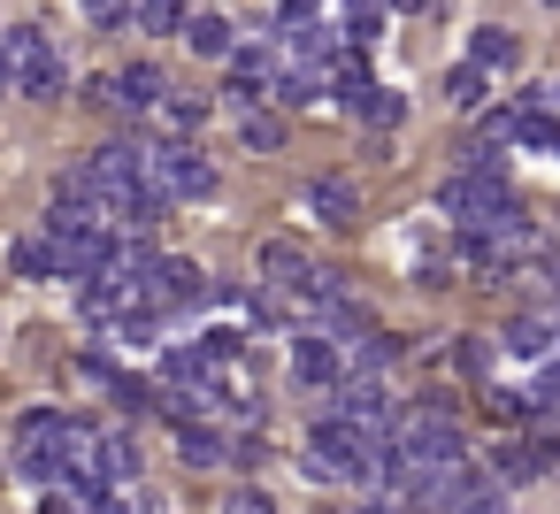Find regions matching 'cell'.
<instances>
[{"label": "cell", "instance_id": "3957f363", "mask_svg": "<svg viewBox=\"0 0 560 514\" xmlns=\"http://www.w3.org/2000/svg\"><path fill=\"white\" fill-rule=\"evenodd\" d=\"M170 101V78L154 70V62H131V70H116V108L124 116H154Z\"/></svg>", "mask_w": 560, "mask_h": 514}, {"label": "cell", "instance_id": "d6986e66", "mask_svg": "<svg viewBox=\"0 0 560 514\" xmlns=\"http://www.w3.org/2000/svg\"><path fill=\"white\" fill-rule=\"evenodd\" d=\"M338 32H346V47H369L384 32V9H338Z\"/></svg>", "mask_w": 560, "mask_h": 514}, {"label": "cell", "instance_id": "d4e9b609", "mask_svg": "<svg viewBox=\"0 0 560 514\" xmlns=\"http://www.w3.org/2000/svg\"><path fill=\"white\" fill-rule=\"evenodd\" d=\"M223 514H277V506H269V491H231Z\"/></svg>", "mask_w": 560, "mask_h": 514}, {"label": "cell", "instance_id": "ba28073f", "mask_svg": "<svg viewBox=\"0 0 560 514\" xmlns=\"http://www.w3.org/2000/svg\"><path fill=\"white\" fill-rule=\"evenodd\" d=\"M9 269H16L24 284H47V277H55V246H47V231H24V238H9Z\"/></svg>", "mask_w": 560, "mask_h": 514}, {"label": "cell", "instance_id": "83f0119b", "mask_svg": "<svg viewBox=\"0 0 560 514\" xmlns=\"http://www.w3.org/2000/svg\"><path fill=\"white\" fill-rule=\"evenodd\" d=\"M9 93H16V62H9V55H0V101H9Z\"/></svg>", "mask_w": 560, "mask_h": 514}, {"label": "cell", "instance_id": "7c38bea8", "mask_svg": "<svg viewBox=\"0 0 560 514\" xmlns=\"http://www.w3.org/2000/svg\"><path fill=\"white\" fill-rule=\"evenodd\" d=\"M499 346H506V353H522V361H545V353H552V323H545V315H514Z\"/></svg>", "mask_w": 560, "mask_h": 514}, {"label": "cell", "instance_id": "e0dca14e", "mask_svg": "<svg viewBox=\"0 0 560 514\" xmlns=\"http://www.w3.org/2000/svg\"><path fill=\"white\" fill-rule=\"evenodd\" d=\"M269 101H277V108H315V101H323V78H307V70H284V78L269 85Z\"/></svg>", "mask_w": 560, "mask_h": 514}, {"label": "cell", "instance_id": "f546056e", "mask_svg": "<svg viewBox=\"0 0 560 514\" xmlns=\"http://www.w3.org/2000/svg\"><path fill=\"white\" fill-rule=\"evenodd\" d=\"M39 514H78V506H70V499H47V506H39Z\"/></svg>", "mask_w": 560, "mask_h": 514}, {"label": "cell", "instance_id": "4dcf8cb0", "mask_svg": "<svg viewBox=\"0 0 560 514\" xmlns=\"http://www.w3.org/2000/svg\"><path fill=\"white\" fill-rule=\"evenodd\" d=\"M545 101H552V108H560V78H552V85H545Z\"/></svg>", "mask_w": 560, "mask_h": 514}, {"label": "cell", "instance_id": "4316f807", "mask_svg": "<svg viewBox=\"0 0 560 514\" xmlns=\"http://www.w3.org/2000/svg\"><path fill=\"white\" fill-rule=\"evenodd\" d=\"M93 24H101V32H124V24H131V9H116V0H101V9H93Z\"/></svg>", "mask_w": 560, "mask_h": 514}, {"label": "cell", "instance_id": "30bf717a", "mask_svg": "<svg viewBox=\"0 0 560 514\" xmlns=\"http://www.w3.org/2000/svg\"><path fill=\"white\" fill-rule=\"evenodd\" d=\"M62 430H70V414H62V407H24L16 445H24V453H55V445H62Z\"/></svg>", "mask_w": 560, "mask_h": 514}, {"label": "cell", "instance_id": "9c48e42d", "mask_svg": "<svg viewBox=\"0 0 560 514\" xmlns=\"http://www.w3.org/2000/svg\"><path fill=\"white\" fill-rule=\"evenodd\" d=\"M307 254L300 246H261V284H277V292H307Z\"/></svg>", "mask_w": 560, "mask_h": 514}, {"label": "cell", "instance_id": "f1b7e54d", "mask_svg": "<svg viewBox=\"0 0 560 514\" xmlns=\"http://www.w3.org/2000/svg\"><path fill=\"white\" fill-rule=\"evenodd\" d=\"M361 514H407V506H399V499H369Z\"/></svg>", "mask_w": 560, "mask_h": 514}, {"label": "cell", "instance_id": "277c9868", "mask_svg": "<svg viewBox=\"0 0 560 514\" xmlns=\"http://www.w3.org/2000/svg\"><path fill=\"white\" fill-rule=\"evenodd\" d=\"M292 376H300V384H323V392H330V384L346 376V353H338V346H330L323 330H307V338L292 346Z\"/></svg>", "mask_w": 560, "mask_h": 514}, {"label": "cell", "instance_id": "52a82bcc", "mask_svg": "<svg viewBox=\"0 0 560 514\" xmlns=\"http://www.w3.org/2000/svg\"><path fill=\"white\" fill-rule=\"evenodd\" d=\"M177 39H185L192 55H231V24H223L215 9H185V24H177Z\"/></svg>", "mask_w": 560, "mask_h": 514}, {"label": "cell", "instance_id": "5b68a950", "mask_svg": "<svg viewBox=\"0 0 560 514\" xmlns=\"http://www.w3.org/2000/svg\"><path fill=\"white\" fill-rule=\"evenodd\" d=\"M307 215H315V223H330V231H353L361 200H353V185H346V177H315V185H307Z\"/></svg>", "mask_w": 560, "mask_h": 514}, {"label": "cell", "instance_id": "8fae6325", "mask_svg": "<svg viewBox=\"0 0 560 514\" xmlns=\"http://www.w3.org/2000/svg\"><path fill=\"white\" fill-rule=\"evenodd\" d=\"M346 108H353V116H361V124H369V131H392V124H399V116H407V101H399V93H392V85H369V93H353V101H346Z\"/></svg>", "mask_w": 560, "mask_h": 514}, {"label": "cell", "instance_id": "44dd1931", "mask_svg": "<svg viewBox=\"0 0 560 514\" xmlns=\"http://www.w3.org/2000/svg\"><path fill=\"white\" fill-rule=\"evenodd\" d=\"M131 24L162 39V32H177V24H185V9H170V0H147V9H131Z\"/></svg>", "mask_w": 560, "mask_h": 514}, {"label": "cell", "instance_id": "2e32d148", "mask_svg": "<svg viewBox=\"0 0 560 514\" xmlns=\"http://www.w3.org/2000/svg\"><path fill=\"white\" fill-rule=\"evenodd\" d=\"M177 453H185V468H215V460H223L231 445H223L215 430H200V422H185V430H177Z\"/></svg>", "mask_w": 560, "mask_h": 514}, {"label": "cell", "instance_id": "8992f818", "mask_svg": "<svg viewBox=\"0 0 560 514\" xmlns=\"http://www.w3.org/2000/svg\"><path fill=\"white\" fill-rule=\"evenodd\" d=\"M514 62H522V39H514L506 24H483V32L468 39V70L491 78V70H514Z\"/></svg>", "mask_w": 560, "mask_h": 514}, {"label": "cell", "instance_id": "ffe728a7", "mask_svg": "<svg viewBox=\"0 0 560 514\" xmlns=\"http://www.w3.org/2000/svg\"><path fill=\"white\" fill-rule=\"evenodd\" d=\"M491 353H499L491 338H453V369H460V376H483V369H491Z\"/></svg>", "mask_w": 560, "mask_h": 514}, {"label": "cell", "instance_id": "ac0fdd59", "mask_svg": "<svg viewBox=\"0 0 560 514\" xmlns=\"http://www.w3.org/2000/svg\"><path fill=\"white\" fill-rule=\"evenodd\" d=\"M445 101L476 116V108H483V70H468V62H460V70H445Z\"/></svg>", "mask_w": 560, "mask_h": 514}, {"label": "cell", "instance_id": "5bb4252c", "mask_svg": "<svg viewBox=\"0 0 560 514\" xmlns=\"http://www.w3.org/2000/svg\"><path fill=\"white\" fill-rule=\"evenodd\" d=\"M238 139H246V154H277L284 147V116L277 108H254V116H238Z\"/></svg>", "mask_w": 560, "mask_h": 514}, {"label": "cell", "instance_id": "9a60e30c", "mask_svg": "<svg viewBox=\"0 0 560 514\" xmlns=\"http://www.w3.org/2000/svg\"><path fill=\"white\" fill-rule=\"evenodd\" d=\"M162 124H170V139H192V131L208 124V101H200V93H170V101H162Z\"/></svg>", "mask_w": 560, "mask_h": 514}, {"label": "cell", "instance_id": "7a4b0ae2", "mask_svg": "<svg viewBox=\"0 0 560 514\" xmlns=\"http://www.w3.org/2000/svg\"><path fill=\"white\" fill-rule=\"evenodd\" d=\"M369 453H376V445H369L353 422H338V414H323V422L307 430V476H315V483H346V476H361Z\"/></svg>", "mask_w": 560, "mask_h": 514}, {"label": "cell", "instance_id": "7402d4cb", "mask_svg": "<svg viewBox=\"0 0 560 514\" xmlns=\"http://www.w3.org/2000/svg\"><path fill=\"white\" fill-rule=\"evenodd\" d=\"M483 407H491V422H522V414H529L537 399H522V392H506V384H491V399H483Z\"/></svg>", "mask_w": 560, "mask_h": 514}, {"label": "cell", "instance_id": "6da1fadb", "mask_svg": "<svg viewBox=\"0 0 560 514\" xmlns=\"http://www.w3.org/2000/svg\"><path fill=\"white\" fill-rule=\"evenodd\" d=\"M147 192L170 208V200H208L215 192V170H208V154L192 147V139H170V147H154L147 154Z\"/></svg>", "mask_w": 560, "mask_h": 514}, {"label": "cell", "instance_id": "603a6c76", "mask_svg": "<svg viewBox=\"0 0 560 514\" xmlns=\"http://www.w3.org/2000/svg\"><path fill=\"white\" fill-rule=\"evenodd\" d=\"M116 407H162V392L147 376H116Z\"/></svg>", "mask_w": 560, "mask_h": 514}, {"label": "cell", "instance_id": "4fadbf2b", "mask_svg": "<svg viewBox=\"0 0 560 514\" xmlns=\"http://www.w3.org/2000/svg\"><path fill=\"white\" fill-rule=\"evenodd\" d=\"M101 483H139V445L124 430H101Z\"/></svg>", "mask_w": 560, "mask_h": 514}, {"label": "cell", "instance_id": "cb8c5ba5", "mask_svg": "<svg viewBox=\"0 0 560 514\" xmlns=\"http://www.w3.org/2000/svg\"><path fill=\"white\" fill-rule=\"evenodd\" d=\"M537 407H552V414H560V361H545V369H537Z\"/></svg>", "mask_w": 560, "mask_h": 514}, {"label": "cell", "instance_id": "484cf974", "mask_svg": "<svg viewBox=\"0 0 560 514\" xmlns=\"http://www.w3.org/2000/svg\"><path fill=\"white\" fill-rule=\"evenodd\" d=\"M85 108H116V78H85Z\"/></svg>", "mask_w": 560, "mask_h": 514}]
</instances>
